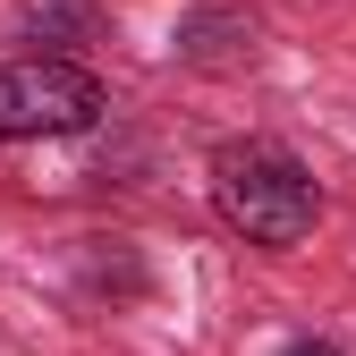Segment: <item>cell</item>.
<instances>
[{
	"mask_svg": "<svg viewBox=\"0 0 356 356\" xmlns=\"http://www.w3.org/2000/svg\"><path fill=\"white\" fill-rule=\"evenodd\" d=\"M204 187H212V212L229 220L246 246H263V254L305 246V238H314V220H323L314 170H305L289 145H272V136H229V145H212Z\"/></svg>",
	"mask_w": 356,
	"mask_h": 356,
	"instance_id": "1",
	"label": "cell"
},
{
	"mask_svg": "<svg viewBox=\"0 0 356 356\" xmlns=\"http://www.w3.org/2000/svg\"><path fill=\"white\" fill-rule=\"evenodd\" d=\"M111 111V85L60 51H34L0 68V145H42V136H85Z\"/></svg>",
	"mask_w": 356,
	"mask_h": 356,
	"instance_id": "2",
	"label": "cell"
},
{
	"mask_svg": "<svg viewBox=\"0 0 356 356\" xmlns=\"http://www.w3.org/2000/svg\"><path fill=\"white\" fill-rule=\"evenodd\" d=\"M26 34H94V0H26Z\"/></svg>",
	"mask_w": 356,
	"mask_h": 356,
	"instance_id": "3",
	"label": "cell"
},
{
	"mask_svg": "<svg viewBox=\"0 0 356 356\" xmlns=\"http://www.w3.org/2000/svg\"><path fill=\"white\" fill-rule=\"evenodd\" d=\"M280 356H348V348H339V339H314V331H297Z\"/></svg>",
	"mask_w": 356,
	"mask_h": 356,
	"instance_id": "4",
	"label": "cell"
}]
</instances>
